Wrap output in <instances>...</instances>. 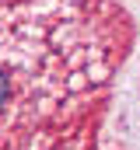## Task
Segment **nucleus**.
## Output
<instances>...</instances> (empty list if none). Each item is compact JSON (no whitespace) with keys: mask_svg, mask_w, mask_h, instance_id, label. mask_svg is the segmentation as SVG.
Segmentation results:
<instances>
[{"mask_svg":"<svg viewBox=\"0 0 140 150\" xmlns=\"http://www.w3.org/2000/svg\"><path fill=\"white\" fill-rule=\"evenodd\" d=\"M11 91H14V80H11V74L0 67V108H7V101H11Z\"/></svg>","mask_w":140,"mask_h":150,"instance_id":"1","label":"nucleus"}]
</instances>
